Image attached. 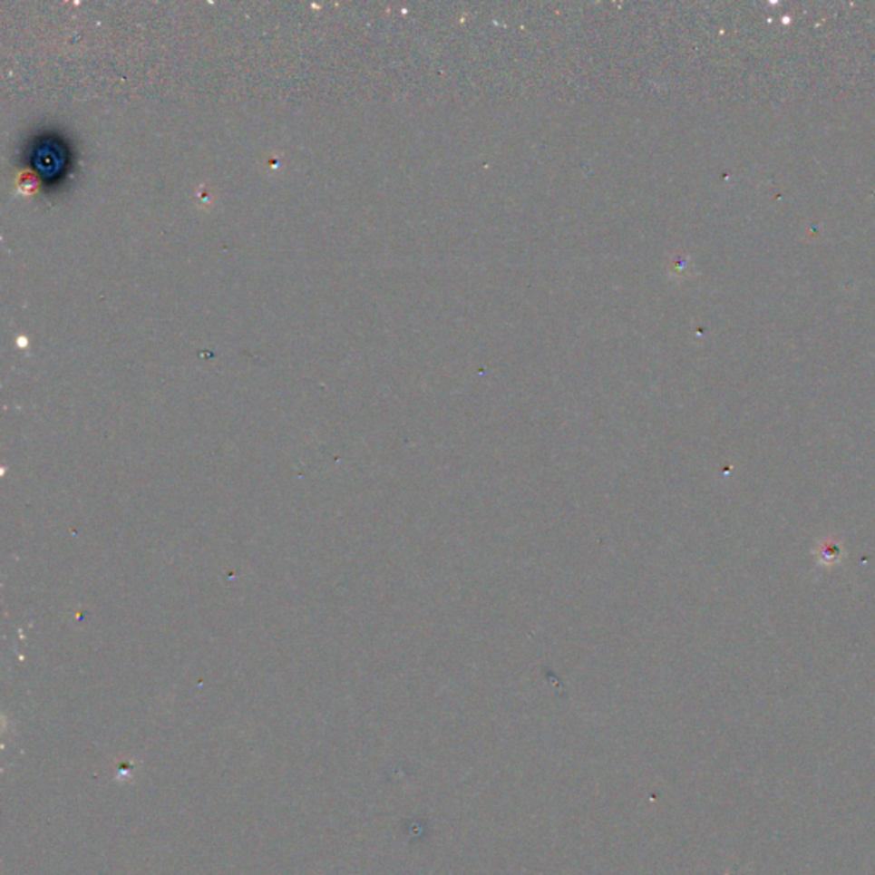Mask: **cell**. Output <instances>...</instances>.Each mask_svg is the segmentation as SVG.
Segmentation results:
<instances>
[{
	"label": "cell",
	"instance_id": "6da1fadb",
	"mask_svg": "<svg viewBox=\"0 0 875 875\" xmlns=\"http://www.w3.org/2000/svg\"><path fill=\"white\" fill-rule=\"evenodd\" d=\"M65 163H67L65 148L55 139L46 137L34 148L33 166L46 179H53L60 175V171L65 168Z\"/></svg>",
	"mask_w": 875,
	"mask_h": 875
},
{
	"label": "cell",
	"instance_id": "7a4b0ae2",
	"mask_svg": "<svg viewBox=\"0 0 875 875\" xmlns=\"http://www.w3.org/2000/svg\"><path fill=\"white\" fill-rule=\"evenodd\" d=\"M840 556H841V549L836 542H822V548L819 550V563L836 564Z\"/></svg>",
	"mask_w": 875,
	"mask_h": 875
}]
</instances>
